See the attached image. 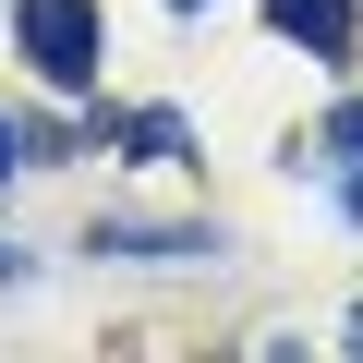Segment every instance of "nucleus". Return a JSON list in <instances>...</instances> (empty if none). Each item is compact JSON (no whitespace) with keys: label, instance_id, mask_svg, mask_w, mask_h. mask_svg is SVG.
I'll use <instances>...</instances> for the list:
<instances>
[{"label":"nucleus","instance_id":"nucleus-1","mask_svg":"<svg viewBox=\"0 0 363 363\" xmlns=\"http://www.w3.org/2000/svg\"><path fill=\"white\" fill-rule=\"evenodd\" d=\"M25 61H37V85L85 97L97 85V0H25Z\"/></svg>","mask_w":363,"mask_h":363},{"label":"nucleus","instance_id":"nucleus-2","mask_svg":"<svg viewBox=\"0 0 363 363\" xmlns=\"http://www.w3.org/2000/svg\"><path fill=\"white\" fill-rule=\"evenodd\" d=\"M267 25H279L291 49H315V61H339V49H351V0H267Z\"/></svg>","mask_w":363,"mask_h":363},{"label":"nucleus","instance_id":"nucleus-3","mask_svg":"<svg viewBox=\"0 0 363 363\" xmlns=\"http://www.w3.org/2000/svg\"><path fill=\"white\" fill-rule=\"evenodd\" d=\"M327 182H339V218H363V109H327Z\"/></svg>","mask_w":363,"mask_h":363},{"label":"nucleus","instance_id":"nucleus-4","mask_svg":"<svg viewBox=\"0 0 363 363\" xmlns=\"http://www.w3.org/2000/svg\"><path fill=\"white\" fill-rule=\"evenodd\" d=\"M121 145H133V157H182V121H169V109H133V133H121Z\"/></svg>","mask_w":363,"mask_h":363},{"label":"nucleus","instance_id":"nucleus-5","mask_svg":"<svg viewBox=\"0 0 363 363\" xmlns=\"http://www.w3.org/2000/svg\"><path fill=\"white\" fill-rule=\"evenodd\" d=\"M0 182H13V121H0Z\"/></svg>","mask_w":363,"mask_h":363}]
</instances>
